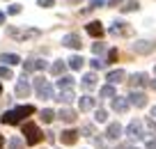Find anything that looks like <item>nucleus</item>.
<instances>
[{"label":"nucleus","mask_w":156,"mask_h":149,"mask_svg":"<svg viewBox=\"0 0 156 149\" xmlns=\"http://www.w3.org/2000/svg\"><path fill=\"white\" fill-rule=\"evenodd\" d=\"M99 96H101V99H115V96H117L115 85H103L101 90H99Z\"/></svg>","instance_id":"obj_17"},{"label":"nucleus","mask_w":156,"mask_h":149,"mask_svg":"<svg viewBox=\"0 0 156 149\" xmlns=\"http://www.w3.org/2000/svg\"><path fill=\"white\" fill-rule=\"evenodd\" d=\"M151 117H156V106H154V108H151Z\"/></svg>","instance_id":"obj_45"},{"label":"nucleus","mask_w":156,"mask_h":149,"mask_svg":"<svg viewBox=\"0 0 156 149\" xmlns=\"http://www.w3.org/2000/svg\"><path fill=\"white\" fill-rule=\"evenodd\" d=\"M0 62H5V67H12V64H19L21 58H19L16 53H5L2 58H0Z\"/></svg>","instance_id":"obj_20"},{"label":"nucleus","mask_w":156,"mask_h":149,"mask_svg":"<svg viewBox=\"0 0 156 149\" xmlns=\"http://www.w3.org/2000/svg\"><path fill=\"white\" fill-rule=\"evenodd\" d=\"M119 135H122V126L117 124V122L108 124V129H106V138H108V140H117Z\"/></svg>","instance_id":"obj_11"},{"label":"nucleus","mask_w":156,"mask_h":149,"mask_svg":"<svg viewBox=\"0 0 156 149\" xmlns=\"http://www.w3.org/2000/svg\"><path fill=\"white\" fill-rule=\"evenodd\" d=\"M58 117L62 122H67V124H71V122H76V110H71V108H62V110L58 112Z\"/></svg>","instance_id":"obj_13"},{"label":"nucleus","mask_w":156,"mask_h":149,"mask_svg":"<svg viewBox=\"0 0 156 149\" xmlns=\"http://www.w3.org/2000/svg\"><path fill=\"white\" fill-rule=\"evenodd\" d=\"M103 5H106V0H90L87 9H97V7H103ZM87 9H85V12H87Z\"/></svg>","instance_id":"obj_32"},{"label":"nucleus","mask_w":156,"mask_h":149,"mask_svg":"<svg viewBox=\"0 0 156 149\" xmlns=\"http://www.w3.org/2000/svg\"><path fill=\"white\" fill-rule=\"evenodd\" d=\"M30 94V83H28V73L21 76V80H16V96L19 99H28Z\"/></svg>","instance_id":"obj_6"},{"label":"nucleus","mask_w":156,"mask_h":149,"mask_svg":"<svg viewBox=\"0 0 156 149\" xmlns=\"http://www.w3.org/2000/svg\"><path fill=\"white\" fill-rule=\"evenodd\" d=\"M76 96H73V90H64V92H60L58 94V101L60 103H71Z\"/></svg>","instance_id":"obj_22"},{"label":"nucleus","mask_w":156,"mask_h":149,"mask_svg":"<svg viewBox=\"0 0 156 149\" xmlns=\"http://www.w3.org/2000/svg\"><path fill=\"white\" fill-rule=\"evenodd\" d=\"M129 106H131V103H129V99H124V96H115V99H112V110L115 112H126Z\"/></svg>","instance_id":"obj_10"},{"label":"nucleus","mask_w":156,"mask_h":149,"mask_svg":"<svg viewBox=\"0 0 156 149\" xmlns=\"http://www.w3.org/2000/svg\"><path fill=\"white\" fill-rule=\"evenodd\" d=\"M25 144H28V142H25V138H19V135H14V138L9 140V149H23Z\"/></svg>","instance_id":"obj_25"},{"label":"nucleus","mask_w":156,"mask_h":149,"mask_svg":"<svg viewBox=\"0 0 156 149\" xmlns=\"http://www.w3.org/2000/svg\"><path fill=\"white\" fill-rule=\"evenodd\" d=\"M41 119L48 124V122H53V119H55V112L51 110V108H46V110H41Z\"/></svg>","instance_id":"obj_28"},{"label":"nucleus","mask_w":156,"mask_h":149,"mask_svg":"<svg viewBox=\"0 0 156 149\" xmlns=\"http://www.w3.org/2000/svg\"><path fill=\"white\" fill-rule=\"evenodd\" d=\"M32 112H34L32 106H16V108H12V110H7L0 119H2V124H19L23 117L32 115Z\"/></svg>","instance_id":"obj_1"},{"label":"nucleus","mask_w":156,"mask_h":149,"mask_svg":"<svg viewBox=\"0 0 156 149\" xmlns=\"http://www.w3.org/2000/svg\"><path fill=\"white\" fill-rule=\"evenodd\" d=\"M7 12H9V14H19V12H21V5H16V2H14V5H9V9H7Z\"/></svg>","instance_id":"obj_39"},{"label":"nucleus","mask_w":156,"mask_h":149,"mask_svg":"<svg viewBox=\"0 0 156 149\" xmlns=\"http://www.w3.org/2000/svg\"><path fill=\"white\" fill-rule=\"evenodd\" d=\"M34 71V60H25L23 62V73H32Z\"/></svg>","instance_id":"obj_30"},{"label":"nucleus","mask_w":156,"mask_h":149,"mask_svg":"<svg viewBox=\"0 0 156 149\" xmlns=\"http://www.w3.org/2000/svg\"><path fill=\"white\" fill-rule=\"evenodd\" d=\"M124 78H126V73H124L122 69H115V71H110V73H108V78H106V80H108V85H117V83H122Z\"/></svg>","instance_id":"obj_12"},{"label":"nucleus","mask_w":156,"mask_h":149,"mask_svg":"<svg viewBox=\"0 0 156 149\" xmlns=\"http://www.w3.org/2000/svg\"><path fill=\"white\" fill-rule=\"evenodd\" d=\"M154 48H156V44H154V41H145V39H140V41L133 44V51H136V53H140V55L151 53Z\"/></svg>","instance_id":"obj_8"},{"label":"nucleus","mask_w":156,"mask_h":149,"mask_svg":"<svg viewBox=\"0 0 156 149\" xmlns=\"http://www.w3.org/2000/svg\"><path fill=\"white\" fill-rule=\"evenodd\" d=\"M80 133H83L85 138H92V135H94V126L92 124H85L83 129H80Z\"/></svg>","instance_id":"obj_29"},{"label":"nucleus","mask_w":156,"mask_h":149,"mask_svg":"<svg viewBox=\"0 0 156 149\" xmlns=\"http://www.w3.org/2000/svg\"><path fill=\"white\" fill-rule=\"evenodd\" d=\"M51 73H53V76H62L64 73V62L62 60H58V62L51 64Z\"/></svg>","instance_id":"obj_26"},{"label":"nucleus","mask_w":156,"mask_h":149,"mask_svg":"<svg viewBox=\"0 0 156 149\" xmlns=\"http://www.w3.org/2000/svg\"><path fill=\"white\" fill-rule=\"evenodd\" d=\"M58 90H60V92L73 90V78H71V76H60V78H58Z\"/></svg>","instance_id":"obj_14"},{"label":"nucleus","mask_w":156,"mask_h":149,"mask_svg":"<svg viewBox=\"0 0 156 149\" xmlns=\"http://www.w3.org/2000/svg\"><path fill=\"white\" fill-rule=\"evenodd\" d=\"M34 92H37L39 99H53V87H51V83L44 80L41 76L34 78Z\"/></svg>","instance_id":"obj_4"},{"label":"nucleus","mask_w":156,"mask_h":149,"mask_svg":"<svg viewBox=\"0 0 156 149\" xmlns=\"http://www.w3.org/2000/svg\"><path fill=\"white\" fill-rule=\"evenodd\" d=\"M76 138H78V133L69 129V131H62V138H60V140H62V144H73Z\"/></svg>","instance_id":"obj_21"},{"label":"nucleus","mask_w":156,"mask_h":149,"mask_svg":"<svg viewBox=\"0 0 156 149\" xmlns=\"http://www.w3.org/2000/svg\"><path fill=\"white\" fill-rule=\"evenodd\" d=\"M122 9H124V12H133V9H138V0H129L126 5L122 7Z\"/></svg>","instance_id":"obj_31"},{"label":"nucleus","mask_w":156,"mask_h":149,"mask_svg":"<svg viewBox=\"0 0 156 149\" xmlns=\"http://www.w3.org/2000/svg\"><path fill=\"white\" fill-rule=\"evenodd\" d=\"M2 147H5V140H2V135H0V149H2Z\"/></svg>","instance_id":"obj_44"},{"label":"nucleus","mask_w":156,"mask_h":149,"mask_svg":"<svg viewBox=\"0 0 156 149\" xmlns=\"http://www.w3.org/2000/svg\"><path fill=\"white\" fill-rule=\"evenodd\" d=\"M94 119H97V122H106L108 119V112L106 110H97V112H94Z\"/></svg>","instance_id":"obj_33"},{"label":"nucleus","mask_w":156,"mask_h":149,"mask_svg":"<svg viewBox=\"0 0 156 149\" xmlns=\"http://www.w3.org/2000/svg\"><path fill=\"white\" fill-rule=\"evenodd\" d=\"M5 23V14H2V12H0V25Z\"/></svg>","instance_id":"obj_43"},{"label":"nucleus","mask_w":156,"mask_h":149,"mask_svg":"<svg viewBox=\"0 0 156 149\" xmlns=\"http://www.w3.org/2000/svg\"><path fill=\"white\" fill-rule=\"evenodd\" d=\"M117 58H119L117 48H110V51H108V62H117Z\"/></svg>","instance_id":"obj_35"},{"label":"nucleus","mask_w":156,"mask_h":149,"mask_svg":"<svg viewBox=\"0 0 156 149\" xmlns=\"http://www.w3.org/2000/svg\"><path fill=\"white\" fill-rule=\"evenodd\" d=\"M87 32L92 34V37H101L103 34V25L99 23V21H92V23H87Z\"/></svg>","instance_id":"obj_18"},{"label":"nucleus","mask_w":156,"mask_h":149,"mask_svg":"<svg viewBox=\"0 0 156 149\" xmlns=\"http://www.w3.org/2000/svg\"><path fill=\"white\" fill-rule=\"evenodd\" d=\"M90 64H92V69H103V67H106V62H101L99 58H92V60H90Z\"/></svg>","instance_id":"obj_34"},{"label":"nucleus","mask_w":156,"mask_h":149,"mask_svg":"<svg viewBox=\"0 0 156 149\" xmlns=\"http://www.w3.org/2000/svg\"><path fill=\"white\" fill-rule=\"evenodd\" d=\"M126 135H129V140H142V138H145L142 122H140V119H133L131 124L126 126Z\"/></svg>","instance_id":"obj_5"},{"label":"nucleus","mask_w":156,"mask_h":149,"mask_svg":"<svg viewBox=\"0 0 156 149\" xmlns=\"http://www.w3.org/2000/svg\"><path fill=\"white\" fill-rule=\"evenodd\" d=\"M94 144H97V147H106V142H103L101 138H94Z\"/></svg>","instance_id":"obj_41"},{"label":"nucleus","mask_w":156,"mask_h":149,"mask_svg":"<svg viewBox=\"0 0 156 149\" xmlns=\"http://www.w3.org/2000/svg\"><path fill=\"white\" fill-rule=\"evenodd\" d=\"M83 87L85 90H94V87H97V73H85L83 76Z\"/></svg>","instance_id":"obj_19"},{"label":"nucleus","mask_w":156,"mask_h":149,"mask_svg":"<svg viewBox=\"0 0 156 149\" xmlns=\"http://www.w3.org/2000/svg\"><path fill=\"white\" fill-rule=\"evenodd\" d=\"M0 94H2V85H0Z\"/></svg>","instance_id":"obj_46"},{"label":"nucleus","mask_w":156,"mask_h":149,"mask_svg":"<svg viewBox=\"0 0 156 149\" xmlns=\"http://www.w3.org/2000/svg\"><path fill=\"white\" fill-rule=\"evenodd\" d=\"M48 64L44 62V60H34V71H41V69H46Z\"/></svg>","instance_id":"obj_36"},{"label":"nucleus","mask_w":156,"mask_h":149,"mask_svg":"<svg viewBox=\"0 0 156 149\" xmlns=\"http://www.w3.org/2000/svg\"><path fill=\"white\" fill-rule=\"evenodd\" d=\"M0 78H5V80H12V78H14V73H12V69L2 64V67H0Z\"/></svg>","instance_id":"obj_27"},{"label":"nucleus","mask_w":156,"mask_h":149,"mask_svg":"<svg viewBox=\"0 0 156 149\" xmlns=\"http://www.w3.org/2000/svg\"><path fill=\"white\" fill-rule=\"evenodd\" d=\"M62 44H64V46H67V48H80V46H83V41H80V37H78V34H64V37H62Z\"/></svg>","instance_id":"obj_9"},{"label":"nucleus","mask_w":156,"mask_h":149,"mask_svg":"<svg viewBox=\"0 0 156 149\" xmlns=\"http://www.w3.org/2000/svg\"><path fill=\"white\" fill-rule=\"evenodd\" d=\"M129 85L136 90V87H142V85H147V76L145 73H133L131 76V80H129Z\"/></svg>","instance_id":"obj_15"},{"label":"nucleus","mask_w":156,"mask_h":149,"mask_svg":"<svg viewBox=\"0 0 156 149\" xmlns=\"http://www.w3.org/2000/svg\"><path fill=\"white\" fill-rule=\"evenodd\" d=\"M37 5H39V7H53L55 0H37Z\"/></svg>","instance_id":"obj_37"},{"label":"nucleus","mask_w":156,"mask_h":149,"mask_svg":"<svg viewBox=\"0 0 156 149\" xmlns=\"http://www.w3.org/2000/svg\"><path fill=\"white\" fill-rule=\"evenodd\" d=\"M23 135H25V142H28V144H37L39 140L44 138V133L39 131V126H37V124H32V122L23 124Z\"/></svg>","instance_id":"obj_3"},{"label":"nucleus","mask_w":156,"mask_h":149,"mask_svg":"<svg viewBox=\"0 0 156 149\" xmlns=\"http://www.w3.org/2000/svg\"><path fill=\"white\" fill-rule=\"evenodd\" d=\"M110 34H129V28H124L122 21H115L110 28Z\"/></svg>","instance_id":"obj_23"},{"label":"nucleus","mask_w":156,"mask_h":149,"mask_svg":"<svg viewBox=\"0 0 156 149\" xmlns=\"http://www.w3.org/2000/svg\"><path fill=\"white\" fill-rule=\"evenodd\" d=\"M94 103H97V101H94L92 96H80V99H78V108H80L83 112H85V110H92Z\"/></svg>","instance_id":"obj_16"},{"label":"nucleus","mask_w":156,"mask_h":149,"mask_svg":"<svg viewBox=\"0 0 156 149\" xmlns=\"http://www.w3.org/2000/svg\"><path fill=\"white\" fill-rule=\"evenodd\" d=\"M83 64H85V60L80 58V55H71V58H69V67L76 69V71H78V69H83Z\"/></svg>","instance_id":"obj_24"},{"label":"nucleus","mask_w":156,"mask_h":149,"mask_svg":"<svg viewBox=\"0 0 156 149\" xmlns=\"http://www.w3.org/2000/svg\"><path fill=\"white\" fill-rule=\"evenodd\" d=\"M122 2H124V0H108V5H110V7H117V5H122Z\"/></svg>","instance_id":"obj_40"},{"label":"nucleus","mask_w":156,"mask_h":149,"mask_svg":"<svg viewBox=\"0 0 156 149\" xmlns=\"http://www.w3.org/2000/svg\"><path fill=\"white\" fill-rule=\"evenodd\" d=\"M147 149H156V140H147Z\"/></svg>","instance_id":"obj_42"},{"label":"nucleus","mask_w":156,"mask_h":149,"mask_svg":"<svg viewBox=\"0 0 156 149\" xmlns=\"http://www.w3.org/2000/svg\"><path fill=\"white\" fill-rule=\"evenodd\" d=\"M7 34H9L12 39H16V41H28V39L39 37V30L37 28H14V25H9V28H7Z\"/></svg>","instance_id":"obj_2"},{"label":"nucleus","mask_w":156,"mask_h":149,"mask_svg":"<svg viewBox=\"0 0 156 149\" xmlns=\"http://www.w3.org/2000/svg\"><path fill=\"white\" fill-rule=\"evenodd\" d=\"M129 103H131V106H136V108H145V106H147L145 92H136V90H133L131 94H129Z\"/></svg>","instance_id":"obj_7"},{"label":"nucleus","mask_w":156,"mask_h":149,"mask_svg":"<svg viewBox=\"0 0 156 149\" xmlns=\"http://www.w3.org/2000/svg\"><path fill=\"white\" fill-rule=\"evenodd\" d=\"M154 71H156V69H154Z\"/></svg>","instance_id":"obj_47"},{"label":"nucleus","mask_w":156,"mask_h":149,"mask_svg":"<svg viewBox=\"0 0 156 149\" xmlns=\"http://www.w3.org/2000/svg\"><path fill=\"white\" fill-rule=\"evenodd\" d=\"M92 51H94V53H103V51H106V46H103V44H94V46H92Z\"/></svg>","instance_id":"obj_38"}]
</instances>
